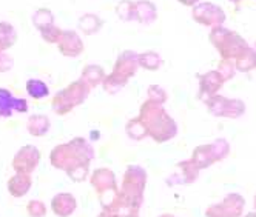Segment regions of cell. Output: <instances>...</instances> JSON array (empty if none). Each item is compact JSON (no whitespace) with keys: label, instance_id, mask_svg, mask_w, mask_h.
<instances>
[{"label":"cell","instance_id":"5","mask_svg":"<svg viewBox=\"0 0 256 217\" xmlns=\"http://www.w3.org/2000/svg\"><path fill=\"white\" fill-rule=\"evenodd\" d=\"M147 174L140 167H130L126 170L122 182V190L119 193L120 202L130 207L132 210H138L142 202V193L145 188Z\"/></svg>","mask_w":256,"mask_h":217},{"label":"cell","instance_id":"22","mask_svg":"<svg viewBox=\"0 0 256 217\" xmlns=\"http://www.w3.org/2000/svg\"><path fill=\"white\" fill-rule=\"evenodd\" d=\"M79 28L86 35L94 34V32H98L102 28V20L99 19V15H96V14H85V15L80 17Z\"/></svg>","mask_w":256,"mask_h":217},{"label":"cell","instance_id":"6","mask_svg":"<svg viewBox=\"0 0 256 217\" xmlns=\"http://www.w3.org/2000/svg\"><path fill=\"white\" fill-rule=\"evenodd\" d=\"M88 93H90V86L82 79L76 80L56 94V97L52 99L51 106L58 114H66L72 108L79 106L86 99Z\"/></svg>","mask_w":256,"mask_h":217},{"label":"cell","instance_id":"4","mask_svg":"<svg viewBox=\"0 0 256 217\" xmlns=\"http://www.w3.org/2000/svg\"><path fill=\"white\" fill-rule=\"evenodd\" d=\"M210 40L224 60H236L248 49L247 42L240 34L228 31L222 26L213 28V31L210 32Z\"/></svg>","mask_w":256,"mask_h":217},{"label":"cell","instance_id":"8","mask_svg":"<svg viewBox=\"0 0 256 217\" xmlns=\"http://www.w3.org/2000/svg\"><path fill=\"white\" fill-rule=\"evenodd\" d=\"M208 110L213 116H219V117H230V119H236L244 114L246 111V105L238 100V99H227L222 96H213L210 99L206 100Z\"/></svg>","mask_w":256,"mask_h":217},{"label":"cell","instance_id":"3","mask_svg":"<svg viewBox=\"0 0 256 217\" xmlns=\"http://www.w3.org/2000/svg\"><path fill=\"white\" fill-rule=\"evenodd\" d=\"M139 66V54L133 51H124L116 60L114 69L104 80V89L110 94H116L126 85L128 79L136 74Z\"/></svg>","mask_w":256,"mask_h":217},{"label":"cell","instance_id":"30","mask_svg":"<svg viewBox=\"0 0 256 217\" xmlns=\"http://www.w3.org/2000/svg\"><path fill=\"white\" fill-rule=\"evenodd\" d=\"M212 151H213V156H214V160H222L224 157L228 156L230 153V147H228V143L224 140V139H219L216 142L212 143Z\"/></svg>","mask_w":256,"mask_h":217},{"label":"cell","instance_id":"7","mask_svg":"<svg viewBox=\"0 0 256 217\" xmlns=\"http://www.w3.org/2000/svg\"><path fill=\"white\" fill-rule=\"evenodd\" d=\"M91 185L96 188L99 201L105 210H110L116 205L119 201V190L116 187V177L112 171L105 168L96 170L91 176Z\"/></svg>","mask_w":256,"mask_h":217},{"label":"cell","instance_id":"34","mask_svg":"<svg viewBox=\"0 0 256 217\" xmlns=\"http://www.w3.org/2000/svg\"><path fill=\"white\" fill-rule=\"evenodd\" d=\"M26 211L31 217H44L46 214V208L42 202L39 201H31L26 205Z\"/></svg>","mask_w":256,"mask_h":217},{"label":"cell","instance_id":"33","mask_svg":"<svg viewBox=\"0 0 256 217\" xmlns=\"http://www.w3.org/2000/svg\"><path fill=\"white\" fill-rule=\"evenodd\" d=\"M234 69H236V65H233L230 60H224V59H222V62L219 63V66H218L219 74L222 76V79H224L226 82L230 80V79L234 76Z\"/></svg>","mask_w":256,"mask_h":217},{"label":"cell","instance_id":"32","mask_svg":"<svg viewBox=\"0 0 256 217\" xmlns=\"http://www.w3.org/2000/svg\"><path fill=\"white\" fill-rule=\"evenodd\" d=\"M148 99L153 100V102H156V103H160L162 105V103H166V100H167V93L164 91L160 86L152 85L148 88Z\"/></svg>","mask_w":256,"mask_h":217},{"label":"cell","instance_id":"31","mask_svg":"<svg viewBox=\"0 0 256 217\" xmlns=\"http://www.w3.org/2000/svg\"><path fill=\"white\" fill-rule=\"evenodd\" d=\"M40 34H42V39L48 43H58L59 39H60V34H62V29H59L56 25H50L44 29H40Z\"/></svg>","mask_w":256,"mask_h":217},{"label":"cell","instance_id":"10","mask_svg":"<svg viewBox=\"0 0 256 217\" xmlns=\"http://www.w3.org/2000/svg\"><path fill=\"white\" fill-rule=\"evenodd\" d=\"M244 204V197L240 194H228L221 204L208 208L207 217H240Z\"/></svg>","mask_w":256,"mask_h":217},{"label":"cell","instance_id":"41","mask_svg":"<svg viewBox=\"0 0 256 217\" xmlns=\"http://www.w3.org/2000/svg\"><path fill=\"white\" fill-rule=\"evenodd\" d=\"M232 2H233V3H238V2H240V0H232Z\"/></svg>","mask_w":256,"mask_h":217},{"label":"cell","instance_id":"28","mask_svg":"<svg viewBox=\"0 0 256 217\" xmlns=\"http://www.w3.org/2000/svg\"><path fill=\"white\" fill-rule=\"evenodd\" d=\"M178 167H179L180 170H184V173H182V174L186 176V177H184V182H186V184H192L193 180H196L199 168L194 165V162H193V160L180 162V164H178Z\"/></svg>","mask_w":256,"mask_h":217},{"label":"cell","instance_id":"11","mask_svg":"<svg viewBox=\"0 0 256 217\" xmlns=\"http://www.w3.org/2000/svg\"><path fill=\"white\" fill-rule=\"evenodd\" d=\"M40 160V153L39 150L32 147V145H26V147L20 148L17 154L12 159V168L16 173H24V174H31L36 167L39 165Z\"/></svg>","mask_w":256,"mask_h":217},{"label":"cell","instance_id":"36","mask_svg":"<svg viewBox=\"0 0 256 217\" xmlns=\"http://www.w3.org/2000/svg\"><path fill=\"white\" fill-rule=\"evenodd\" d=\"M99 217H124V216H120V214H118L116 211H112V210H105Z\"/></svg>","mask_w":256,"mask_h":217},{"label":"cell","instance_id":"17","mask_svg":"<svg viewBox=\"0 0 256 217\" xmlns=\"http://www.w3.org/2000/svg\"><path fill=\"white\" fill-rule=\"evenodd\" d=\"M156 17L158 11L152 2H148V0L134 2V20H138L142 25H150L156 20Z\"/></svg>","mask_w":256,"mask_h":217},{"label":"cell","instance_id":"13","mask_svg":"<svg viewBox=\"0 0 256 217\" xmlns=\"http://www.w3.org/2000/svg\"><path fill=\"white\" fill-rule=\"evenodd\" d=\"M58 48L65 57H78L84 51V42L76 31H62Z\"/></svg>","mask_w":256,"mask_h":217},{"label":"cell","instance_id":"42","mask_svg":"<svg viewBox=\"0 0 256 217\" xmlns=\"http://www.w3.org/2000/svg\"><path fill=\"white\" fill-rule=\"evenodd\" d=\"M254 207H256V197H254Z\"/></svg>","mask_w":256,"mask_h":217},{"label":"cell","instance_id":"37","mask_svg":"<svg viewBox=\"0 0 256 217\" xmlns=\"http://www.w3.org/2000/svg\"><path fill=\"white\" fill-rule=\"evenodd\" d=\"M178 2H180L182 5H186V6H193L194 3L199 2V0H178Z\"/></svg>","mask_w":256,"mask_h":217},{"label":"cell","instance_id":"12","mask_svg":"<svg viewBox=\"0 0 256 217\" xmlns=\"http://www.w3.org/2000/svg\"><path fill=\"white\" fill-rule=\"evenodd\" d=\"M26 113L28 111V102L25 99H17L11 94L10 89L0 88V116L10 117L12 113Z\"/></svg>","mask_w":256,"mask_h":217},{"label":"cell","instance_id":"24","mask_svg":"<svg viewBox=\"0 0 256 217\" xmlns=\"http://www.w3.org/2000/svg\"><path fill=\"white\" fill-rule=\"evenodd\" d=\"M236 69L242 71V72H248L252 69L256 68V51L253 48H248L242 56H240L236 59Z\"/></svg>","mask_w":256,"mask_h":217},{"label":"cell","instance_id":"43","mask_svg":"<svg viewBox=\"0 0 256 217\" xmlns=\"http://www.w3.org/2000/svg\"><path fill=\"white\" fill-rule=\"evenodd\" d=\"M253 49H254V51H256V45H254V48H253Z\"/></svg>","mask_w":256,"mask_h":217},{"label":"cell","instance_id":"38","mask_svg":"<svg viewBox=\"0 0 256 217\" xmlns=\"http://www.w3.org/2000/svg\"><path fill=\"white\" fill-rule=\"evenodd\" d=\"M244 217H256V214H254V213H250V214H247V216H244Z\"/></svg>","mask_w":256,"mask_h":217},{"label":"cell","instance_id":"25","mask_svg":"<svg viewBox=\"0 0 256 217\" xmlns=\"http://www.w3.org/2000/svg\"><path fill=\"white\" fill-rule=\"evenodd\" d=\"M162 65V59L158 52L154 51H147L144 54H139V66L148 69V71H156Z\"/></svg>","mask_w":256,"mask_h":217},{"label":"cell","instance_id":"40","mask_svg":"<svg viewBox=\"0 0 256 217\" xmlns=\"http://www.w3.org/2000/svg\"><path fill=\"white\" fill-rule=\"evenodd\" d=\"M160 217H174V216H172V214H164V216H160Z\"/></svg>","mask_w":256,"mask_h":217},{"label":"cell","instance_id":"21","mask_svg":"<svg viewBox=\"0 0 256 217\" xmlns=\"http://www.w3.org/2000/svg\"><path fill=\"white\" fill-rule=\"evenodd\" d=\"M17 40V32L8 22H0V49H10Z\"/></svg>","mask_w":256,"mask_h":217},{"label":"cell","instance_id":"18","mask_svg":"<svg viewBox=\"0 0 256 217\" xmlns=\"http://www.w3.org/2000/svg\"><path fill=\"white\" fill-rule=\"evenodd\" d=\"M26 128L28 133L34 137H40L50 130V119L42 114H36L31 116L26 122Z\"/></svg>","mask_w":256,"mask_h":217},{"label":"cell","instance_id":"26","mask_svg":"<svg viewBox=\"0 0 256 217\" xmlns=\"http://www.w3.org/2000/svg\"><path fill=\"white\" fill-rule=\"evenodd\" d=\"M32 23L34 26L38 28L39 31L50 26V25H54V17H52V12L46 8H40L34 12L32 15Z\"/></svg>","mask_w":256,"mask_h":217},{"label":"cell","instance_id":"14","mask_svg":"<svg viewBox=\"0 0 256 217\" xmlns=\"http://www.w3.org/2000/svg\"><path fill=\"white\" fill-rule=\"evenodd\" d=\"M198 79H199V86H200V88H199V89H200L199 96H200V97H204V96H206L204 100H207V99L216 96L218 91H219V88H221V85L226 82V80L222 79V76L219 74V71H218V69H216V71H210V72H207V74H204V76H199Z\"/></svg>","mask_w":256,"mask_h":217},{"label":"cell","instance_id":"35","mask_svg":"<svg viewBox=\"0 0 256 217\" xmlns=\"http://www.w3.org/2000/svg\"><path fill=\"white\" fill-rule=\"evenodd\" d=\"M12 68V59L8 56L6 51L0 49V72H6Z\"/></svg>","mask_w":256,"mask_h":217},{"label":"cell","instance_id":"19","mask_svg":"<svg viewBox=\"0 0 256 217\" xmlns=\"http://www.w3.org/2000/svg\"><path fill=\"white\" fill-rule=\"evenodd\" d=\"M192 160L194 162V165L200 170V168H207L212 164H214V156L212 151V145H202V147H198L193 153Z\"/></svg>","mask_w":256,"mask_h":217},{"label":"cell","instance_id":"27","mask_svg":"<svg viewBox=\"0 0 256 217\" xmlns=\"http://www.w3.org/2000/svg\"><path fill=\"white\" fill-rule=\"evenodd\" d=\"M126 133H128V136L133 137V139H136V140H140V139H144L145 136H148L147 128H145L144 122H142L139 117H136V119H133V120L128 122V125H126Z\"/></svg>","mask_w":256,"mask_h":217},{"label":"cell","instance_id":"15","mask_svg":"<svg viewBox=\"0 0 256 217\" xmlns=\"http://www.w3.org/2000/svg\"><path fill=\"white\" fill-rule=\"evenodd\" d=\"M76 199L72 197V194L70 193H60L56 197L52 199L51 202V208L54 211V214L59 217H68L74 213L76 210Z\"/></svg>","mask_w":256,"mask_h":217},{"label":"cell","instance_id":"29","mask_svg":"<svg viewBox=\"0 0 256 217\" xmlns=\"http://www.w3.org/2000/svg\"><path fill=\"white\" fill-rule=\"evenodd\" d=\"M118 15L122 20H134V2L130 0H122L118 5Z\"/></svg>","mask_w":256,"mask_h":217},{"label":"cell","instance_id":"23","mask_svg":"<svg viewBox=\"0 0 256 217\" xmlns=\"http://www.w3.org/2000/svg\"><path fill=\"white\" fill-rule=\"evenodd\" d=\"M26 93L30 97L39 100V99H44L50 94V89H48L45 82H42L39 79H31L26 82Z\"/></svg>","mask_w":256,"mask_h":217},{"label":"cell","instance_id":"2","mask_svg":"<svg viewBox=\"0 0 256 217\" xmlns=\"http://www.w3.org/2000/svg\"><path fill=\"white\" fill-rule=\"evenodd\" d=\"M139 119L144 122L148 136H152L156 142L162 143L176 136L178 128L174 125V120L164 111L160 103H156L148 99L140 106Z\"/></svg>","mask_w":256,"mask_h":217},{"label":"cell","instance_id":"39","mask_svg":"<svg viewBox=\"0 0 256 217\" xmlns=\"http://www.w3.org/2000/svg\"><path fill=\"white\" fill-rule=\"evenodd\" d=\"M124 217H138L136 214H128V216H124Z\"/></svg>","mask_w":256,"mask_h":217},{"label":"cell","instance_id":"20","mask_svg":"<svg viewBox=\"0 0 256 217\" xmlns=\"http://www.w3.org/2000/svg\"><path fill=\"white\" fill-rule=\"evenodd\" d=\"M80 79L90 88H93V86H98L99 83H104V80H105V72H104L102 66H99V65H88L82 71V77Z\"/></svg>","mask_w":256,"mask_h":217},{"label":"cell","instance_id":"9","mask_svg":"<svg viewBox=\"0 0 256 217\" xmlns=\"http://www.w3.org/2000/svg\"><path fill=\"white\" fill-rule=\"evenodd\" d=\"M193 20L204 26H222L226 22V14L222 8H219L213 3H199L193 8Z\"/></svg>","mask_w":256,"mask_h":217},{"label":"cell","instance_id":"16","mask_svg":"<svg viewBox=\"0 0 256 217\" xmlns=\"http://www.w3.org/2000/svg\"><path fill=\"white\" fill-rule=\"evenodd\" d=\"M32 185L31 174H24V173H16L10 180H8V191L12 197H22L25 196Z\"/></svg>","mask_w":256,"mask_h":217},{"label":"cell","instance_id":"1","mask_svg":"<svg viewBox=\"0 0 256 217\" xmlns=\"http://www.w3.org/2000/svg\"><path fill=\"white\" fill-rule=\"evenodd\" d=\"M93 157L94 151L91 145L86 140L78 137L68 143L59 145L51 151V165L54 168L66 171V174L74 182H82L86 179L88 165Z\"/></svg>","mask_w":256,"mask_h":217}]
</instances>
